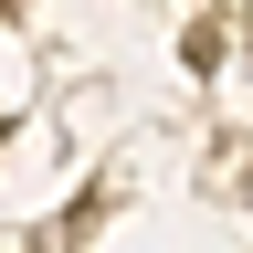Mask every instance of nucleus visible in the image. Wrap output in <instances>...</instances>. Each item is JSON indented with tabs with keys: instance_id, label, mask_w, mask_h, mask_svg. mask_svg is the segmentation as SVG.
Listing matches in <instances>:
<instances>
[]
</instances>
